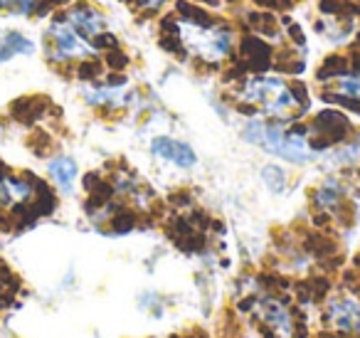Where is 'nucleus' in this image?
Here are the masks:
<instances>
[{"instance_id":"1","label":"nucleus","mask_w":360,"mask_h":338,"mask_svg":"<svg viewBox=\"0 0 360 338\" xmlns=\"http://www.w3.org/2000/svg\"><path fill=\"white\" fill-rule=\"evenodd\" d=\"M175 37L191 57L207 65L227 60L235 50V32L225 23L202 20L195 15L175 18Z\"/></svg>"},{"instance_id":"2","label":"nucleus","mask_w":360,"mask_h":338,"mask_svg":"<svg viewBox=\"0 0 360 338\" xmlns=\"http://www.w3.org/2000/svg\"><path fill=\"white\" fill-rule=\"evenodd\" d=\"M242 101L257 106L269 116H294L306 106V99L279 77H252L240 92Z\"/></svg>"},{"instance_id":"3","label":"nucleus","mask_w":360,"mask_h":338,"mask_svg":"<svg viewBox=\"0 0 360 338\" xmlns=\"http://www.w3.org/2000/svg\"><path fill=\"white\" fill-rule=\"evenodd\" d=\"M242 136L250 144L259 146V149L269 151L284 161H291V163H309L314 158V149L309 146L306 136L299 131L284 129V126L266 124V121H250Z\"/></svg>"},{"instance_id":"4","label":"nucleus","mask_w":360,"mask_h":338,"mask_svg":"<svg viewBox=\"0 0 360 338\" xmlns=\"http://www.w3.org/2000/svg\"><path fill=\"white\" fill-rule=\"evenodd\" d=\"M45 50L50 62L55 65H72V62H86L96 55V47L86 42L75 27L67 23L65 13L50 23L45 30Z\"/></svg>"},{"instance_id":"5","label":"nucleus","mask_w":360,"mask_h":338,"mask_svg":"<svg viewBox=\"0 0 360 338\" xmlns=\"http://www.w3.org/2000/svg\"><path fill=\"white\" fill-rule=\"evenodd\" d=\"M67 23L84 37L86 42L96 47V40L99 37H106L109 35V23H106V15L99 11V8L89 6V3H75L70 11L65 13Z\"/></svg>"},{"instance_id":"6","label":"nucleus","mask_w":360,"mask_h":338,"mask_svg":"<svg viewBox=\"0 0 360 338\" xmlns=\"http://www.w3.org/2000/svg\"><path fill=\"white\" fill-rule=\"evenodd\" d=\"M150 151H153V156H158V158L175 163L178 168H193V165L198 163L195 151L188 144H183V141L170 139V136H155V139L150 141Z\"/></svg>"},{"instance_id":"7","label":"nucleus","mask_w":360,"mask_h":338,"mask_svg":"<svg viewBox=\"0 0 360 338\" xmlns=\"http://www.w3.org/2000/svg\"><path fill=\"white\" fill-rule=\"evenodd\" d=\"M328 321L340 333H358L360 336V303L355 299H335L328 306Z\"/></svg>"},{"instance_id":"8","label":"nucleus","mask_w":360,"mask_h":338,"mask_svg":"<svg viewBox=\"0 0 360 338\" xmlns=\"http://www.w3.org/2000/svg\"><path fill=\"white\" fill-rule=\"evenodd\" d=\"M257 313H259L262 323L276 331L279 336L289 338L291 331H294V318H291V311L276 299H262L259 306H257Z\"/></svg>"},{"instance_id":"9","label":"nucleus","mask_w":360,"mask_h":338,"mask_svg":"<svg viewBox=\"0 0 360 338\" xmlns=\"http://www.w3.org/2000/svg\"><path fill=\"white\" fill-rule=\"evenodd\" d=\"M35 198V185L18 175H0V208H20Z\"/></svg>"},{"instance_id":"10","label":"nucleus","mask_w":360,"mask_h":338,"mask_svg":"<svg viewBox=\"0 0 360 338\" xmlns=\"http://www.w3.org/2000/svg\"><path fill=\"white\" fill-rule=\"evenodd\" d=\"M328 87L343 99L360 101V65L343 67V70L328 75Z\"/></svg>"},{"instance_id":"11","label":"nucleus","mask_w":360,"mask_h":338,"mask_svg":"<svg viewBox=\"0 0 360 338\" xmlns=\"http://www.w3.org/2000/svg\"><path fill=\"white\" fill-rule=\"evenodd\" d=\"M35 52V42L30 37H25L18 30H3L0 32V65L11 62L13 57L25 55L30 57Z\"/></svg>"},{"instance_id":"12","label":"nucleus","mask_w":360,"mask_h":338,"mask_svg":"<svg viewBox=\"0 0 360 338\" xmlns=\"http://www.w3.org/2000/svg\"><path fill=\"white\" fill-rule=\"evenodd\" d=\"M47 173H50L52 183H55L57 188L70 193L77 183L79 168H77V163L70 158V156H57V158H52L50 163H47Z\"/></svg>"},{"instance_id":"13","label":"nucleus","mask_w":360,"mask_h":338,"mask_svg":"<svg viewBox=\"0 0 360 338\" xmlns=\"http://www.w3.org/2000/svg\"><path fill=\"white\" fill-rule=\"evenodd\" d=\"M84 99L91 106H114L124 101V89H119V87H96V89L86 92Z\"/></svg>"},{"instance_id":"14","label":"nucleus","mask_w":360,"mask_h":338,"mask_svg":"<svg viewBox=\"0 0 360 338\" xmlns=\"http://www.w3.org/2000/svg\"><path fill=\"white\" fill-rule=\"evenodd\" d=\"M338 203H340V188L333 180H328V183H323L316 190V205H319L321 210H330Z\"/></svg>"},{"instance_id":"15","label":"nucleus","mask_w":360,"mask_h":338,"mask_svg":"<svg viewBox=\"0 0 360 338\" xmlns=\"http://www.w3.org/2000/svg\"><path fill=\"white\" fill-rule=\"evenodd\" d=\"M262 178H264V183L269 185L274 193H279V190L286 188V178L284 173H281L279 168H274V165H269V168H264V173H262Z\"/></svg>"},{"instance_id":"16","label":"nucleus","mask_w":360,"mask_h":338,"mask_svg":"<svg viewBox=\"0 0 360 338\" xmlns=\"http://www.w3.org/2000/svg\"><path fill=\"white\" fill-rule=\"evenodd\" d=\"M136 6L141 8V11H158V8H163L168 0H134Z\"/></svg>"},{"instance_id":"17","label":"nucleus","mask_w":360,"mask_h":338,"mask_svg":"<svg viewBox=\"0 0 360 338\" xmlns=\"http://www.w3.org/2000/svg\"><path fill=\"white\" fill-rule=\"evenodd\" d=\"M0 11H3V0H0Z\"/></svg>"}]
</instances>
